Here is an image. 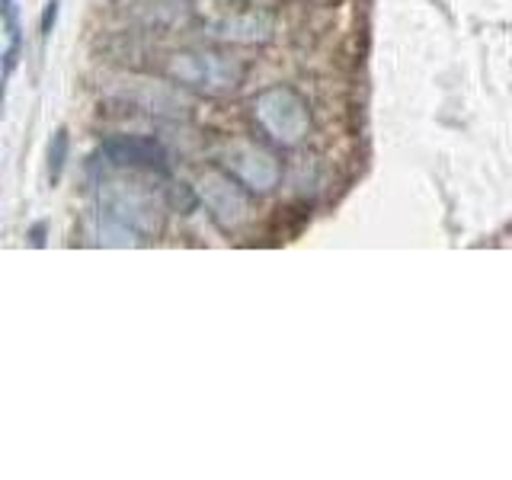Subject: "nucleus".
Instances as JSON below:
<instances>
[{"label":"nucleus","mask_w":512,"mask_h":480,"mask_svg":"<svg viewBox=\"0 0 512 480\" xmlns=\"http://www.w3.org/2000/svg\"><path fill=\"white\" fill-rule=\"evenodd\" d=\"M167 74L176 87L202 96H231L244 87L247 64L221 52H176L167 58Z\"/></svg>","instance_id":"nucleus-1"},{"label":"nucleus","mask_w":512,"mask_h":480,"mask_svg":"<svg viewBox=\"0 0 512 480\" xmlns=\"http://www.w3.org/2000/svg\"><path fill=\"white\" fill-rule=\"evenodd\" d=\"M253 122L272 144L298 148L311 132V109L292 87H269L253 100Z\"/></svg>","instance_id":"nucleus-2"},{"label":"nucleus","mask_w":512,"mask_h":480,"mask_svg":"<svg viewBox=\"0 0 512 480\" xmlns=\"http://www.w3.org/2000/svg\"><path fill=\"white\" fill-rule=\"evenodd\" d=\"M100 205L106 221H116L132 234H157L164 228V205L141 183L109 180L100 192Z\"/></svg>","instance_id":"nucleus-3"},{"label":"nucleus","mask_w":512,"mask_h":480,"mask_svg":"<svg viewBox=\"0 0 512 480\" xmlns=\"http://www.w3.org/2000/svg\"><path fill=\"white\" fill-rule=\"evenodd\" d=\"M199 202L224 231H237L250 221V189L228 170H205L196 186Z\"/></svg>","instance_id":"nucleus-4"},{"label":"nucleus","mask_w":512,"mask_h":480,"mask_svg":"<svg viewBox=\"0 0 512 480\" xmlns=\"http://www.w3.org/2000/svg\"><path fill=\"white\" fill-rule=\"evenodd\" d=\"M224 170L234 173L250 192H256V196L276 189L282 176L279 160L269 151L256 148V144H234V148L224 151Z\"/></svg>","instance_id":"nucleus-5"},{"label":"nucleus","mask_w":512,"mask_h":480,"mask_svg":"<svg viewBox=\"0 0 512 480\" xmlns=\"http://www.w3.org/2000/svg\"><path fill=\"white\" fill-rule=\"evenodd\" d=\"M103 154L109 164L116 167H128V170H167V151L160 148L154 138H112L103 144Z\"/></svg>","instance_id":"nucleus-6"},{"label":"nucleus","mask_w":512,"mask_h":480,"mask_svg":"<svg viewBox=\"0 0 512 480\" xmlns=\"http://www.w3.org/2000/svg\"><path fill=\"white\" fill-rule=\"evenodd\" d=\"M212 36L234 45H266L276 36V20L263 10H240L228 13L212 26Z\"/></svg>","instance_id":"nucleus-7"},{"label":"nucleus","mask_w":512,"mask_h":480,"mask_svg":"<svg viewBox=\"0 0 512 480\" xmlns=\"http://www.w3.org/2000/svg\"><path fill=\"white\" fill-rule=\"evenodd\" d=\"M68 148H71V141H68V132H55L52 144H48V176H52V183L61 180V173H64V164H68Z\"/></svg>","instance_id":"nucleus-8"},{"label":"nucleus","mask_w":512,"mask_h":480,"mask_svg":"<svg viewBox=\"0 0 512 480\" xmlns=\"http://www.w3.org/2000/svg\"><path fill=\"white\" fill-rule=\"evenodd\" d=\"M55 16H58V0H48V10H45V20H42V32H45V36H48V29H52Z\"/></svg>","instance_id":"nucleus-9"},{"label":"nucleus","mask_w":512,"mask_h":480,"mask_svg":"<svg viewBox=\"0 0 512 480\" xmlns=\"http://www.w3.org/2000/svg\"><path fill=\"white\" fill-rule=\"evenodd\" d=\"M4 4H13V0H4Z\"/></svg>","instance_id":"nucleus-10"}]
</instances>
